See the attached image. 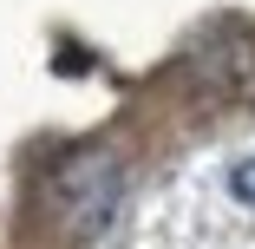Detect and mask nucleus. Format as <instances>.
Listing matches in <instances>:
<instances>
[{
  "mask_svg": "<svg viewBox=\"0 0 255 249\" xmlns=\"http://www.w3.org/2000/svg\"><path fill=\"white\" fill-rule=\"evenodd\" d=\"M118 197H125V164L112 144H79L66 151L53 171H46V210L66 236H98L118 217Z\"/></svg>",
  "mask_w": 255,
  "mask_h": 249,
  "instance_id": "nucleus-1",
  "label": "nucleus"
},
{
  "mask_svg": "<svg viewBox=\"0 0 255 249\" xmlns=\"http://www.w3.org/2000/svg\"><path fill=\"white\" fill-rule=\"evenodd\" d=\"M229 184H236V197H242V204H255V158H242Z\"/></svg>",
  "mask_w": 255,
  "mask_h": 249,
  "instance_id": "nucleus-2",
  "label": "nucleus"
}]
</instances>
